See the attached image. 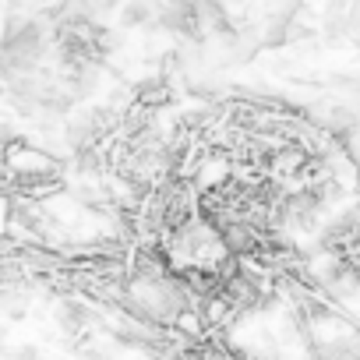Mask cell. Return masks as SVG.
Returning <instances> with one entry per match:
<instances>
[{"label":"cell","mask_w":360,"mask_h":360,"mask_svg":"<svg viewBox=\"0 0 360 360\" xmlns=\"http://www.w3.org/2000/svg\"><path fill=\"white\" fill-rule=\"evenodd\" d=\"M353 4H360V0H353Z\"/></svg>","instance_id":"6da1fadb"}]
</instances>
